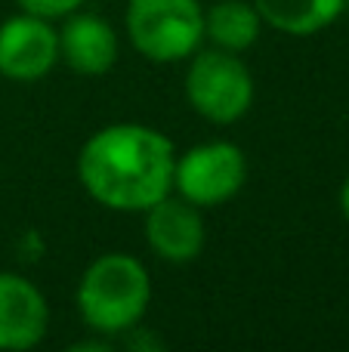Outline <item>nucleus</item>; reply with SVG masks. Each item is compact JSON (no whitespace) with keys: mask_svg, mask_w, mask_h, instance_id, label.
Listing matches in <instances>:
<instances>
[{"mask_svg":"<svg viewBox=\"0 0 349 352\" xmlns=\"http://www.w3.org/2000/svg\"><path fill=\"white\" fill-rule=\"evenodd\" d=\"M59 65V28L49 19L16 12L0 22V78L12 84L43 80Z\"/></svg>","mask_w":349,"mask_h":352,"instance_id":"nucleus-6","label":"nucleus"},{"mask_svg":"<svg viewBox=\"0 0 349 352\" xmlns=\"http://www.w3.org/2000/svg\"><path fill=\"white\" fill-rule=\"evenodd\" d=\"M177 146L158 127L121 121L99 127L78 152V179L96 204L142 213L173 192Z\"/></svg>","mask_w":349,"mask_h":352,"instance_id":"nucleus-1","label":"nucleus"},{"mask_svg":"<svg viewBox=\"0 0 349 352\" xmlns=\"http://www.w3.org/2000/svg\"><path fill=\"white\" fill-rule=\"evenodd\" d=\"M247 182V155L229 140H210L177 155L173 192L201 210L232 201Z\"/></svg>","mask_w":349,"mask_h":352,"instance_id":"nucleus-5","label":"nucleus"},{"mask_svg":"<svg viewBox=\"0 0 349 352\" xmlns=\"http://www.w3.org/2000/svg\"><path fill=\"white\" fill-rule=\"evenodd\" d=\"M254 72L241 53L198 47L185 68V99L192 111L210 124H235L254 105Z\"/></svg>","mask_w":349,"mask_h":352,"instance_id":"nucleus-4","label":"nucleus"},{"mask_svg":"<svg viewBox=\"0 0 349 352\" xmlns=\"http://www.w3.org/2000/svg\"><path fill=\"white\" fill-rule=\"evenodd\" d=\"M49 331V303L31 278L0 272V349L25 352L43 343Z\"/></svg>","mask_w":349,"mask_h":352,"instance_id":"nucleus-8","label":"nucleus"},{"mask_svg":"<svg viewBox=\"0 0 349 352\" xmlns=\"http://www.w3.org/2000/svg\"><path fill=\"white\" fill-rule=\"evenodd\" d=\"M266 22L254 0H216L204 10V41L210 47L229 50V53H245L260 41Z\"/></svg>","mask_w":349,"mask_h":352,"instance_id":"nucleus-10","label":"nucleus"},{"mask_svg":"<svg viewBox=\"0 0 349 352\" xmlns=\"http://www.w3.org/2000/svg\"><path fill=\"white\" fill-rule=\"evenodd\" d=\"M340 213H344V219L349 223V176L344 179V186H340Z\"/></svg>","mask_w":349,"mask_h":352,"instance_id":"nucleus-13","label":"nucleus"},{"mask_svg":"<svg viewBox=\"0 0 349 352\" xmlns=\"http://www.w3.org/2000/svg\"><path fill=\"white\" fill-rule=\"evenodd\" d=\"M344 12H346V16H349V0H346V3H344Z\"/></svg>","mask_w":349,"mask_h":352,"instance_id":"nucleus-14","label":"nucleus"},{"mask_svg":"<svg viewBox=\"0 0 349 352\" xmlns=\"http://www.w3.org/2000/svg\"><path fill=\"white\" fill-rule=\"evenodd\" d=\"M142 235L152 254L173 266L198 260L207 244V223L204 210L183 195L170 192L155 201L148 210H142Z\"/></svg>","mask_w":349,"mask_h":352,"instance_id":"nucleus-7","label":"nucleus"},{"mask_svg":"<svg viewBox=\"0 0 349 352\" xmlns=\"http://www.w3.org/2000/svg\"><path fill=\"white\" fill-rule=\"evenodd\" d=\"M346 0H254L263 22L288 37H313L344 16Z\"/></svg>","mask_w":349,"mask_h":352,"instance_id":"nucleus-11","label":"nucleus"},{"mask_svg":"<svg viewBox=\"0 0 349 352\" xmlns=\"http://www.w3.org/2000/svg\"><path fill=\"white\" fill-rule=\"evenodd\" d=\"M74 300L93 334L117 340L127 331H136V324L146 318L152 306V275L133 254L111 250L84 269Z\"/></svg>","mask_w":349,"mask_h":352,"instance_id":"nucleus-2","label":"nucleus"},{"mask_svg":"<svg viewBox=\"0 0 349 352\" xmlns=\"http://www.w3.org/2000/svg\"><path fill=\"white\" fill-rule=\"evenodd\" d=\"M121 53V37L102 16L74 10L62 19L59 28V62L84 78H99L111 72Z\"/></svg>","mask_w":349,"mask_h":352,"instance_id":"nucleus-9","label":"nucleus"},{"mask_svg":"<svg viewBox=\"0 0 349 352\" xmlns=\"http://www.w3.org/2000/svg\"><path fill=\"white\" fill-rule=\"evenodd\" d=\"M127 37L155 65L185 62L204 43L201 0H127Z\"/></svg>","mask_w":349,"mask_h":352,"instance_id":"nucleus-3","label":"nucleus"},{"mask_svg":"<svg viewBox=\"0 0 349 352\" xmlns=\"http://www.w3.org/2000/svg\"><path fill=\"white\" fill-rule=\"evenodd\" d=\"M16 3L22 12H31V16L56 22V19H65V16H71L74 10H80L84 0H16Z\"/></svg>","mask_w":349,"mask_h":352,"instance_id":"nucleus-12","label":"nucleus"}]
</instances>
